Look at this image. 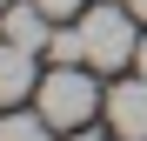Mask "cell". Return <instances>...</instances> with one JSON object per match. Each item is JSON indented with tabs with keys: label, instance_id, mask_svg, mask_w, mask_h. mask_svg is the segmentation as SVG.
Segmentation results:
<instances>
[{
	"label": "cell",
	"instance_id": "obj_3",
	"mask_svg": "<svg viewBox=\"0 0 147 141\" xmlns=\"http://www.w3.org/2000/svg\"><path fill=\"white\" fill-rule=\"evenodd\" d=\"M107 121H114L120 141H147V74L120 81V87L107 94Z\"/></svg>",
	"mask_w": 147,
	"mask_h": 141
},
{
	"label": "cell",
	"instance_id": "obj_7",
	"mask_svg": "<svg viewBox=\"0 0 147 141\" xmlns=\"http://www.w3.org/2000/svg\"><path fill=\"white\" fill-rule=\"evenodd\" d=\"M47 54H54V61H87V34L80 27H60L54 40H47Z\"/></svg>",
	"mask_w": 147,
	"mask_h": 141
},
{
	"label": "cell",
	"instance_id": "obj_11",
	"mask_svg": "<svg viewBox=\"0 0 147 141\" xmlns=\"http://www.w3.org/2000/svg\"><path fill=\"white\" fill-rule=\"evenodd\" d=\"M74 141H100V134H87V128H80V134H74Z\"/></svg>",
	"mask_w": 147,
	"mask_h": 141
},
{
	"label": "cell",
	"instance_id": "obj_1",
	"mask_svg": "<svg viewBox=\"0 0 147 141\" xmlns=\"http://www.w3.org/2000/svg\"><path fill=\"white\" fill-rule=\"evenodd\" d=\"M94 108H100V87H94L87 61H60L54 74H40V114L54 128H87Z\"/></svg>",
	"mask_w": 147,
	"mask_h": 141
},
{
	"label": "cell",
	"instance_id": "obj_6",
	"mask_svg": "<svg viewBox=\"0 0 147 141\" xmlns=\"http://www.w3.org/2000/svg\"><path fill=\"white\" fill-rule=\"evenodd\" d=\"M0 141H54V121L34 108V114H7L0 121Z\"/></svg>",
	"mask_w": 147,
	"mask_h": 141
},
{
	"label": "cell",
	"instance_id": "obj_9",
	"mask_svg": "<svg viewBox=\"0 0 147 141\" xmlns=\"http://www.w3.org/2000/svg\"><path fill=\"white\" fill-rule=\"evenodd\" d=\"M134 61H140V74H147V40H140V47H134Z\"/></svg>",
	"mask_w": 147,
	"mask_h": 141
},
{
	"label": "cell",
	"instance_id": "obj_2",
	"mask_svg": "<svg viewBox=\"0 0 147 141\" xmlns=\"http://www.w3.org/2000/svg\"><path fill=\"white\" fill-rule=\"evenodd\" d=\"M80 34H87V67L94 74H120L140 47V20H134V7H87Z\"/></svg>",
	"mask_w": 147,
	"mask_h": 141
},
{
	"label": "cell",
	"instance_id": "obj_8",
	"mask_svg": "<svg viewBox=\"0 0 147 141\" xmlns=\"http://www.w3.org/2000/svg\"><path fill=\"white\" fill-rule=\"evenodd\" d=\"M40 7L54 14V20H67V14H80V7H87V0H40Z\"/></svg>",
	"mask_w": 147,
	"mask_h": 141
},
{
	"label": "cell",
	"instance_id": "obj_5",
	"mask_svg": "<svg viewBox=\"0 0 147 141\" xmlns=\"http://www.w3.org/2000/svg\"><path fill=\"white\" fill-rule=\"evenodd\" d=\"M27 94H34V47L7 40L0 47V108H20Z\"/></svg>",
	"mask_w": 147,
	"mask_h": 141
},
{
	"label": "cell",
	"instance_id": "obj_4",
	"mask_svg": "<svg viewBox=\"0 0 147 141\" xmlns=\"http://www.w3.org/2000/svg\"><path fill=\"white\" fill-rule=\"evenodd\" d=\"M47 20H54V14H47L40 0H7V7H0V34H7V40H20V47H34V54H40V47L54 40V27H47Z\"/></svg>",
	"mask_w": 147,
	"mask_h": 141
},
{
	"label": "cell",
	"instance_id": "obj_12",
	"mask_svg": "<svg viewBox=\"0 0 147 141\" xmlns=\"http://www.w3.org/2000/svg\"><path fill=\"white\" fill-rule=\"evenodd\" d=\"M0 7H7V0H0Z\"/></svg>",
	"mask_w": 147,
	"mask_h": 141
},
{
	"label": "cell",
	"instance_id": "obj_10",
	"mask_svg": "<svg viewBox=\"0 0 147 141\" xmlns=\"http://www.w3.org/2000/svg\"><path fill=\"white\" fill-rule=\"evenodd\" d=\"M127 7H134V20H147V0H127Z\"/></svg>",
	"mask_w": 147,
	"mask_h": 141
}]
</instances>
